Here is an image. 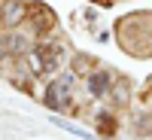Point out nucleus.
I'll list each match as a JSON object with an SVG mask.
<instances>
[{"label": "nucleus", "instance_id": "f257e3e1", "mask_svg": "<svg viewBox=\"0 0 152 140\" xmlns=\"http://www.w3.org/2000/svg\"><path fill=\"white\" fill-rule=\"evenodd\" d=\"M67 104H70V85L64 79L49 82V88H46V107L49 110H64Z\"/></svg>", "mask_w": 152, "mask_h": 140}, {"label": "nucleus", "instance_id": "9d476101", "mask_svg": "<svg viewBox=\"0 0 152 140\" xmlns=\"http://www.w3.org/2000/svg\"><path fill=\"white\" fill-rule=\"evenodd\" d=\"M94 3H110V0H94Z\"/></svg>", "mask_w": 152, "mask_h": 140}, {"label": "nucleus", "instance_id": "1a4fd4ad", "mask_svg": "<svg viewBox=\"0 0 152 140\" xmlns=\"http://www.w3.org/2000/svg\"><path fill=\"white\" fill-rule=\"evenodd\" d=\"M137 134H152V116H140V125H137Z\"/></svg>", "mask_w": 152, "mask_h": 140}, {"label": "nucleus", "instance_id": "423d86ee", "mask_svg": "<svg viewBox=\"0 0 152 140\" xmlns=\"http://www.w3.org/2000/svg\"><path fill=\"white\" fill-rule=\"evenodd\" d=\"M97 134L100 137H110V134H116V119H113L110 116V113H100V116H97Z\"/></svg>", "mask_w": 152, "mask_h": 140}, {"label": "nucleus", "instance_id": "6e6552de", "mask_svg": "<svg viewBox=\"0 0 152 140\" xmlns=\"http://www.w3.org/2000/svg\"><path fill=\"white\" fill-rule=\"evenodd\" d=\"M28 64H31L34 76H43V70H46V61H43V55H37V52H28Z\"/></svg>", "mask_w": 152, "mask_h": 140}, {"label": "nucleus", "instance_id": "39448f33", "mask_svg": "<svg viewBox=\"0 0 152 140\" xmlns=\"http://www.w3.org/2000/svg\"><path fill=\"white\" fill-rule=\"evenodd\" d=\"M24 49H28V43H24L18 34H12V37H6V40L0 43V52H24Z\"/></svg>", "mask_w": 152, "mask_h": 140}, {"label": "nucleus", "instance_id": "7ed1b4c3", "mask_svg": "<svg viewBox=\"0 0 152 140\" xmlns=\"http://www.w3.org/2000/svg\"><path fill=\"white\" fill-rule=\"evenodd\" d=\"M110 88H113V76L107 70H97V73L88 76V95L91 97H104Z\"/></svg>", "mask_w": 152, "mask_h": 140}, {"label": "nucleus", "instance_id": "20e7f679", "mask_svg": "<svg viewBox=\"0 0 152 140\" xmlns=\"http://www.w3.org/2000/svg\"><path fill=\"white\" fill-rule=\"evenodd\" d=\"M110 97H113V104H119V107H125V104H128V97H131V85L125 82V79H119L116 85L110 88Z\"/></svg>", "mask_w": 152, "mask_h": 140}, {"label": "nucleus", "instance_id": "f03ea898", "mask_svg": "<svg viewBox=\"0 0 152 140\" xmlns=\"http://www.w3.org/2000/svg\"><path fill=\"white\" fill-rule=\"evenodd\" d=\"M24 15H28V6H24L21 0H6V6H3V24L9 31L15 28V24H21Z\"/></svg>", "mask_w": 152, "mask_h": 140}, {"label": "nucleus", "instance_id": "0eeeda50", "mask_svg": "<svg viewBox=\"0 0 152 140\" xmlns=\"http://www.w3.org/2000/svg\"><path fill=\"white\" fill-rule=\"evenodd\" d=\"M55 125H58V128H64V131H70V134H76V137L94 140V134H91V131H85V128H76V125H70V122H61V119H55Z\"/></svg>", "mask_w": 152, "mask_h": 140}]
</instances>
